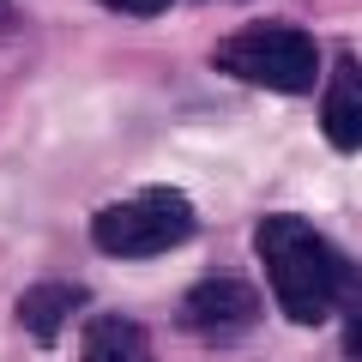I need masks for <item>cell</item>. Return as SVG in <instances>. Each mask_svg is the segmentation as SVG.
I'll use <instances>...</instances> for the list:
<instances>
[{"instance_id":"2","label":"cell","mask_w":362,"mask_h":362,"mask_svg":"<svg viewBox=\"0 0 362 362\" xmlns=\"http://www.w3.org/2000/svg\"><path fill=\"white\" fill-rule=\"evenodd\" d=\"M211 61L230 78H242V85L290 90V97H296V90H314V78H320V49H314V37L296 30V25H278V18H247L242 30H230V37L218 42Z\"/></svg>"},{"instance_id":"6","label":"cell","mask_w":362,"mask_h":362,"mask_svg":"<svg viewBox=\"0 0 362 362\" xmlns=\"http://www.w3.org/2000/svg\"><path fill=\"white\" fill-rule=\"evenodd\" d=\"M78 356L85 362H151V338L127 314H97V320H85Z\"/></svg>"},{"instance_id":"10","label":"cell","mask_w":362,"mask_h":362,"mask_svg":"<svg viewBox=\"0 0 362 362\" xmlns=\"http://www.w3.org/2000/svg\"><path fill=\"white\" fill-rule=\"evenodd\" d=\"M13 25V0H0V30Z\"/></svg>"},{"instance_id":"4","label":"cell","mask_w":362,"mask_h":362,"mask_svg":"<svg viewBox=\"0 0 362 362\" xmlns=\"http://www.w3.org/2000/svg\"><path fill=\"white\" fill-rule=\"evenodd\" d=\"M254 320H259V290L247 284V278H230V272L199 278V284L187 290V302H181V326H187V332H199V338L247 332Z\"/></svg>"},{"instance_id":"5","label":"cell","mask_w":362,"mask_h":362,"mask_svg":"<svg viewBox=\"0 0 362 362\" xmlns=\"http://www.w3.org/2000/svg\"><path fill=\"white\" fill-rule=\"evenodd\" d=\"M320 127L338 151H362V61H344L320 97Z\"/></svg>"},{"instance_id":"7","label":"cell","mask_w":362,"mask_h":362,"mask_svg":"<svg viewBox=\"0 0 362 362\" xmlns=\"http://www.w3.org/2000/svg\"><path fill=\"white\" fill-rule=\"evenodd\" d=\"M78 302H85L78 284H30L25 296H18V320H25V332L37 338V344H54Z\"/></svg>"},{"instance_id":"8","label":"cell","mask_w":362,"mask_h":362,"mask_svg":"<svg viewBox=\"0 0 362 362\" xmlns=\"http://www.w3.org/2000/svg\"><path fill=\"white\" fill-rule=\"evenodd\" d=\"M338 308H344V350L350 362H362V272L344 266V278H338Z\"/></svg>"},{"instance_id":"1","label":"cell","mask_w":362,"mask_h":362,"mask_svg":"<svg viewBox=\"0 0 362 362\" xmlns=\"http://www.w3.org/2000/svg\"><path fill=\"white\" fill-rule=\"evenodd\" d=\"M254 247H259V259H266L272 302L284 308V320L320 326V320L338 314V278H344V259H338V247L326 242L308 218H296V211H272V218H259Z\"/></svg>"},{"instance_id":"9","label":"cell","mask_w":362,"mask_h":362,"mask_svg":"<svg viewBox=\"0 0 362 362\" xmlns=\"http://www.w3.org/2000/svg\"><path fill=\"white\" fill-rule=\"evenodd\" d=\"M109 13H127V18H157V13H169V0H103Z\"/></svg>"},{"instance_id":"3","label":"cell","mask_w":362,"mask_h":362,"mask_svg":"<svg viewBox=\"0 0 362 362\" xmlns=\"http://www.w3.org/2000/svg\"><path fill=\"white\" fill-rule=\"evenodd\" d=\"M194 235V206L175 187H145L133 199H115L90 218V242L109 259H157Z\"/></svg>"}]
</instances>
